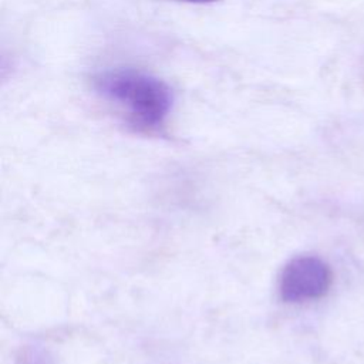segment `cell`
Listing matches in <instances>:
<instances>
[{"label":"cell","mask_w":364,"mask_h":364,"mask_svg":"<svg viewBox=\"0 0 364 364\" xmlns=\"http://www.w3.org/2000/svg\"><path fill=\"white\" fill-rule=\"evenodd\" d=\"M331 286V270L317 256H297L283 269L280 296L287 303H301L323 297Z\"/></svg>","instance_id":"obj_2"},{"label":"cell","mask_w":364,"mask_h":364,"mask_svg":"<svg viewBox=\"0 0 364 364\" xmlns=\"http://www.w3.org/2000/svg\"><path fill=\"white\" fill-rule=\"evenodd\" d=\"M176 1L193 3V4H206V3H215V1H218V0H176Z\"/></svg>","instance_id":"obj_3"},{"label":"cell","mask_w":364,"mask_h":364,"mask_svg":"<svg viewBox=\"0 0 364 364\" xmlns=\"http://www.w3.org/2000/svg\"><path fill=\"white\" fill-rule=\"evenodd\" d=\"M97 90L125 107L131 118L144 127H158L168 117L173 95L169 85L146 73L114 70L95 78Z\"/></svg>","instance_id":"obj_1"}]
</instances>
